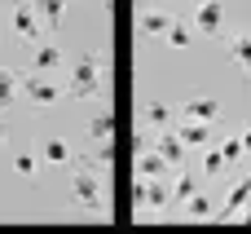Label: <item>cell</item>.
I'll return each instance as SVG.
<instances>
[{"label": "cell", "instance_id": "1", "mask_svg": "<svg viewBox=\"0 0 251 234\" xmlns=\"http://www.w3.org/2000/svg\"><path fill=\"white\" fill-rule=\"evenodd\" d=\"M62 93H71L75 102H88V97H97L101 93V58H79L75 66H71V80H66V88Z\"/></svg>", "mask_w": 251, "mask_h": 234}, {"label": "cell", "instance_id": "2", "mask_svg": "<svg viewBox=\"0 0 251 234\" xmlns=\"http://www.w3.org/2000/svg\"><path fill=\"white\" fill-rule=\"evenodd\" d=\"M18 97L31 106H53L62 97V84H53L49 71H31V75H18Z\"/></svg>", "mask_w": 251, "mask_h": 234}, {"label": "cell", "instance_id": "3", "mask_svg": "<svg viewBox=\"0 0 251 234\" xmlns=\"http://www.w3.org/2000/svg\"><path fill=\"white\" fill-rule=\"evenodd\" d=\"M168 204H172V186H163V177H137V221H146L150 208L163 212Z\"/></svg>", "mask_w": 251, "mask_h": 234}, {"label": "cell", "instance_id": "4", "mask_svg": "<svg viewBox=\"0 0 251 234\" xmlns=\"http://www.w3.org/2000/svg\"><path fill=\"white\" fill-rule=\"evenodd\" d=\"M146 146H150L159 159H168V168H181V164H185V155H190V150H185V142L172 133V124H168V128H154V142L146 137Z\"/></svg>", "mask_w": 251, "mask_h": 234}, {"label": "cell", "instance_id": "5", "mask_svg": "<svg viewBox=\"0 0 251 234\" xmlns=\"http://www.w3.org/2000/svg\"><path fill=\"white\" fill-rule=\"evenodd\" d=\"M194 35H207V40H216L221 31H225V0H203L199 9H194Z\"/></svg>", "mask_w": 251, "mask_h": 234}, {"label": "cell", "instance_id": "6", "mask_svg": "<svg viewBox=\"0 0 251 234\" xmlns=\"http://www.w3.org/2000/svg\"><path fill=\"white\" fill-rule=\"evenodd\" d=\"M71 199H75L79 208H97V204H101V181H97V173L79 168V173L71 177Z\"/></svg>", "mask_w": 251, "mask_h": 234}, {"label": "cell", "instance_id": "7", "mask_svg": "<svg viewBox=\"0 0 251 234\" xmlns=\"http://www.w3.org/2000/svg\"><path fill=\"white\" fill-rule=\"evenodd\" d=\"M13 35H22V40H40L44 35V27H40V18H35V9H31V0L26 4H13Z\"/></svg>", "mask_w": 251, "mask_h": 234}, {"label": "cell", "instance_id": "8", "mask_svg": "<svg viewBox=\"0 0 251 234\" xmlns=\"http://www.w3.org/2000/svg\"><path fill=\"white\" fill-rule=\"evenodd\" d=\"M172 133L185 142V150H203V146L212 142V124H203V119H190V115H185V124H176Z\"/></svg>", "mask_w": 251, "mask_h": 234}, {"label": "cell", "instance_id": "9", "mask_svg": "<svg viewBox=\"0 0 251 234\" xmlns=\"http://www.w3.org/2000/svg\"><path fill=\"white\" fill-rule=\"evenodd\" d=\"M66 4H71V0H31V9H35V18H40L44 31H57V27H62Z\"/></svg>", "mask_w": 251, "mask_h": 234}, {"label": "cell", "instance_id": "10", "mask_svg": "<svg viewBox=\"0 0 251 234\" xmlns=\"http://www.w3.org/2000/svg\"><path fill=\"white\" fill-rule=\"evenodd\" d=\"M185 115H190V119H203V124H216V119L225 115V106H221L216 97H190V102H185Z\"/></svg>", "mask_w": 251, "mask_h": 234}, {"label": "cell", "instance_id": "11", "mask_svg": "<svg viewBox=\"0 0 251 234\" xmlns=\"http://www.w3.org/2000/svg\"><path fill=\"white\" fill-rule=\"evenodd\" d=\"M247 199H251V177H238V181L229 186V195H225V221H234Z\"/></svg>", "mask_w": 251, "mask_h": 234}, {"label": "cell", "instance_id": "12", "mask_svg": "<svg viewBox=\"0 0 251 234\" xmlns=\"http://www.w3.org/2000/svg\"><path fill=\"white\" fill-rule=\"evenodd\" d=\"M62 66V49L57 44H35V53H31V71H57Z\"/></svg>", "mask_w": 251, "mask_h": 234}, {"label": "cell", "instance_id": "13", "mask_svg": "<svg viewBox=\"0 0 251 234\" xmlns=\"http://www.w3.org/2000/svg\"><path fill=\"white\" fill-rule=\"evenodd\" d=\"M168 173V159H159L150 146H141V155H137V177H163Z\"/></svg>", "mask_w": 251, "mask_h": 234}, {"label": "cell", "instance_id": "14", "mask_svg": "<svg viewBox=\"0 0 251 234\" xmlns=\"http://www.w3.org/2000/svg\"><path fill=\"white\" fill-rule=\"evenodd\" d=\"M185 217H190V221H212V217H216V204H212L207 195L194 190V195L185 199Z\"/></svg>", "mask_w": 251, "mask_h": 234}, {"label": "cell", "instance_id": "15", "mask_svg": "<svg viewBox=\"0 0 251 234\" xmlns=\"http://www.w3.org/2000/svg\"><path fill=\"white\" fill-rule=\"evenodd\" d=\"M168 22H172V13H163V9H146V13H141V31L154 35V40H163Z\"/></svg>", "mask_w": 251, "mask_h": 234}, {"label": "cell", "instance_id": "16", "mask_svg": "<svg viewBox=\"0 0 251 234\" xmlns=\"http://www.w3.org/2000/svg\"><path fill=\"white\" fill-rule=\"evenodd\" d=\"M190 35H194V27H190V22H181V18H172V22H168V31H163V44H168V49H185V44H190Z\"/></svg>", "mask_w": 251, "mask_h": 234}, {"label": "cell", "instance_id": "17", "mask_svg": "<svg viewBox=\"0 0 251 234\" xmlns=\"http://www.w3.org/2000/svg\"><path fill=\"white\" fill-rule=\"evenodd\" d=\"M88 137H93V142H97V146H106V142H110V137H115V119H110V115H106V111H97V115H93V119H88Z\"/></svg>", "mask_w": 251, "mask_h": 234}, {"label": "cell", "instance_id": "18", "mask_svg": "<svg viewBox=\"0 0 251 234\" xmlns=\"http://www.w3.org/2000/svg\"><path fill=\"white\" fill-rule=\"evenodd\" d=\"M40 164H71V146H66L62 137H49V142L40 146Z\"/></svg>", "mask_w": 251, "mask_h": 234}, {"label": "cell", "instance_id": "19", "mask_svg": "<svg viewBox=\"0 0 251 234\" xmlns=\"http://www.w3.org/2000/svg\"><path fill=\"white\" fill-rule=\"evenodd\" d=\"M13 102H18V71L0 66V115H4Z\"/></svg>", "mask_w": 251, "mask_h": 234}, {"label": "cell", "instance_id": "20", "mask_svg": "<svg viewBox=\"0 0 251 234\" xmlns=\"http://www.w3.org/2000/svg\"><path fill=\"white\" fill-rule=\"evenodd\" d=\"M225 168H229V159L221 155V146H212V142H207V146H203V173H207V177H221Z\"/></svg>", "mask_w": 251, "mask_h": 234}, {"label": "cell", "instance_id": "21", "mask_svg": "<svg viewBox=\"0 0 251 234\" xmlns=\"http://www.w3.org/2000/svg\"><path fill=\"white\" fill-rule=\"evenodd\" d=\"M141 115H146L150 128H168V124H172V106H168V102H150Z\"/></svg>", "mask_w": 251, "mask_h": 234}, {"label": "cell", "instance_id": "22", "mask_svg": "<svg viewBox=\"0 0 251 234\" xmlns=\"http://www.w3.org/2000/svg\"><path fill=\"white\" fill-rule=\"evenodd\" d=\"M13 173H18V177H35V173H40V155H35V150H18V155H13Z\"/></svg>", "mask_w": 251, "mask_h": 234}, {"label": "cell", "instance_id": "23", "mask_svg": "<svg viewBox=\"0 0 251 234\" xmlns=\"http://www.w3.org/2000/svg\"><path fill=\"white\" fill-rule=\"evenodd\" d=\"M234 62L243 66L251 75V31H243V35H234Z\"/></svg>", "mask_w": 251, "mask_h": 234}, {"label": "cell", "instance_id": "24", "mask_svg": "<svg viewBox=\"0 0 251 234\" xmlns=\"http://www.w3.org/2000/svg\"><path fill=\"white\" fill-rule=\"evenodd\" d=\"M221 155H225V159H229V168H234V164L243 159V142H238V137H225V142H221Z\"/></svg>", "mask_w": 251, "mask_h": 234}, {"label": "cell", "instance_id": "25", "mask_svg": "<svg viewBox=\"0 0 251 234\" xmlns=\"http://www.w3.org/2000/svg\"><path fill=\"white\" fill-rule=\"evenodd\" d=\"M194 190H199V186H194L190 177H176V186H172V199H181V204H185V199H190Z\"/></svg>", "mask_w": 251, "mask_h": 234}, {"label": "cell", "instance_id": "26", "mask_svg": "<svg viewBox=\"0 0 251 234\" xmlns=\"http://www.w3.org/2000/svg\"><path fill=\"white\" fill-rule=\"evenodd\" d=\"M234 221H247V226H251V199L243 204V208H238V217H234Z\"/></svg>", "mask_w": 251, "mask_h": 234}, {"label": "cell", "instance_id": "27", "mask_svg": "<svg viewBox=\"0 0 251 234\" xmlns=\"http://www.w3.org/2000/svg\"><path fill=\"white\" fill-rule=\"evenodd\" d=\"M238 142H243V155H251V128L243 133V137H238Z\"/></svg>", "mask_w": 251, "mask_h": 234}, {"label": "cell", "instance_id": "28", "mask_svg": "<svg viewBox=\"0 0 251 234\" xmlns=\"http://www.w3.org/2000/svg\"><path fill=\"white\" fill-rule=\"evenodd\" d=\"M0 150H4V124H0Z\"/></svg>", "mask_w": 251, "mask_h": 234}]
</instances>
